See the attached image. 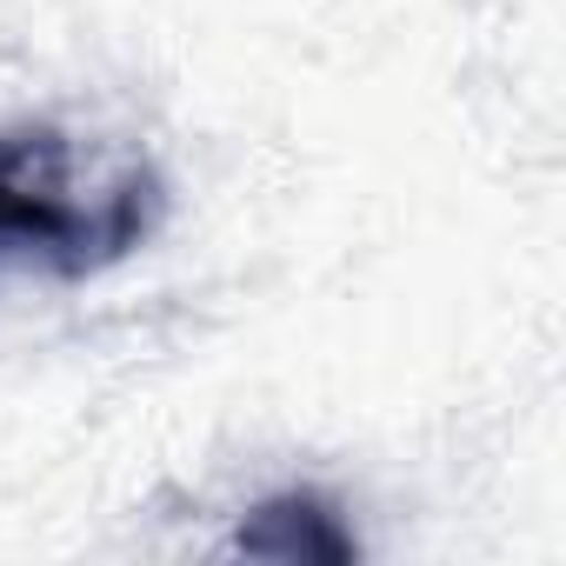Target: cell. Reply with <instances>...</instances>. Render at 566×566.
<instances>
[{
  "label": "cell",
  "instance_id": "6da1fadb",
  "mask_svg": "<svg viewBox=\"0 0 566 566\" xmlns=\"http://www.w3.org/2000/svg\"><path fill=\"white\" fill-rule=\"evenodd\" d=\"M160 207L167 193L134 154L94 167L87 147L54 127L0 134V260L81 280L127 260L160 227Z\"/></svg>",
  "mask_w": 566,
  "mask_h": 566
},
{
  "label": "cell",
  "instance_id": "7a4b0ae2",
  "mask_svg": "<svg viewBox=\"0 0 566 566\" xmlns=\"http://www.w3.org/2000/svg\"><path fill=\"white\" fill-rule=\"evenodd\" d=\"M233 546L253 553V559H280V566H294V559H354V533L307 493L253 506V520L240 526Z\"/></svg>",
  "mask_w": 566,
  "mask_h": 566
}]
</instances>
